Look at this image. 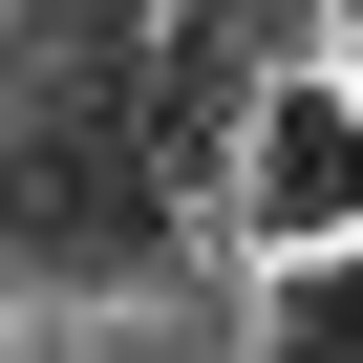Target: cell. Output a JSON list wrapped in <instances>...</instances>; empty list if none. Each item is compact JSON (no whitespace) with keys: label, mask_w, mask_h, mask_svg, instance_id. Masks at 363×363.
I'll list each match as a JSON object with an SVG mask.
<instances>
[{"label":"cell","mask_w":363,"mask_h":363,"mask_svg":"<svg viewBox=\"0 0 363 363\" xmlns=\"http://www.w3.org/2000/svg\"><path fill=\"white\" fill-rule=\"evenodd\" d=\"M171 150V0H22L0 22V278L22 299H150L193 257Z\"/></svg>","instance_id":"1"},{"label":"cell","mask_w":363,"mask_h":363,"mask_svg":"<svg viewBox=\"0 0 363 363\" xmlns=\"http://www.w3.org/2000/svg\"><path fill=\"white\" fill-rule=\"evenodd\" d=\"M235 235H257V257L363 235V65H342V43H299V65L257 86V128H235Z\"/></svg>","instance_id":"2"},{"label":"cell","mask_w":363,"mask_h":363,"mask_svg":"<svg viewBox=\"0 0 363 363\" xmlns=\"http://www.w3.org/2000/svg\"><path fill=\"white\" fill-rule=\"evenodd\" d=\"M257 363H363V235L257 257Z\"/></svg>","instance_id":"3"},{"label":"cell","mask_w":363,"mask_h":363,"mask_svg":"<svg viewBox=\"0 0 363 363\" xmlns=\"http://www.w3.org/2000/svg\"><path fill=\"white\" fill-rule=\"evenodd\" d=\"M320 43H342V65H363V0H320Z\"/></svg>","instance_id":"4"},{"label":"cell","mask_w":363,"mask_h":363,"mask_svg":"<svg viewBox=\"0 0 363 363\" xmlns=\"http://www.w3.org/2000/svg\"><path fill=\"white\" fill-rule=\"evenodd\" d=\"M0 363H22V342H0Z\"/></svg>","instance_id":"5"}]
</instances>
